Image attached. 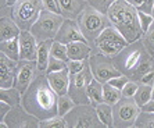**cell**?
Wrapping results in <instances>:
<instances>
[{
  "instance_id": "7",
  "label": "cell",
  "mask_w": 154,
  "mask_h": 128,
  "mask_svg": "<svg viewBox=\"0 0 154 128\" xmlns=\"http://www.w3.org/2000/svg\"><path fill=\"white\" fill-rule=\"evenodd\" d=\"M68 127H104L96 111V106L92 103L75 104V107L64 116Z\"/></svg>"
},
{
  "instance_id": "31",
  "label": "cell",
  "mask_w": 154,
  "mask_h": 128,
  "mask_svg": "<svg viewBox=\"0 0 154 128\" xmlns=\"http://www.w3.org/2000/svg\"><path fill=\"white\" fill-rule=\"evenodd\" d=\"M142 42H143L144 47L151 56L154 57V22L150 25V28L147 29L142 36Z\"/></svg>"
},
{
  "instance_id": "33",
  "label": "cell",
  "mask_w": 154,
  "mask_h": 128,
  "mask_svg": "<svg viewBox=\"0 0 154 128\" xmlns=\"http://www.w3.org/2000/svg\"><path fill=\"white\" fill-rule=\"evenodd\" d=\"M64 68H67V61L61 60V59H57V57H54V56H50L49 64H47L46 74L54 72V71H60V70H64Z\"/></svg>"
},
{
  "instance_id": "34",
  "label": "cell",
  "mask_w": 154,
  "mask_h": 128,
  "mask_svg": "<svg viewBox=\"0 0 154 128\" xmlns=\"http://www.w3.org/2000/svg\"><path fill=\"white\" fill-rule=\"evenodd\" d=\"M114 2H117V0H88V4L94 8H97V10L104 13V14H107V10L110 8V6H111Z\"/></svg>"
},
{
  "instance_id": "12",
  "label": "cell",
  "mask_w": 154,
  "mask_h": 128,
  "mask_svg": "<svg viewBox=\"0 0 154 128\" xmlns=\"http://www.w3.org/2000/svg\"><path fill=\"white\" fill-rule=\"evenodd\" d=\"M2 123V121H0ZM4 123L7 124V127H25V128H36L39 127L40 120L35 116L26 111L22 104H17V106H13L11 110L7 113L6 118H4Z\"/></svg>"
},
{
  "instance_id": "26",
  "label": "cell",
  "mask_w": 154,
  "mask_h": 128,
  "mask_svg": "<svg viewBox=\"0 0 154 128\" xmlns=\"http://www.w3.org/2000/svg\"><path fill=\"white\" fill-rule=\"evenodd\" d=\"M103 98H104V102H106V103L114 106V104L122 98V91L118 88H115V86H112V85H110L108 82H104Z\"/></svg>"
},
{
  "instance_id": "17",
  "label": "cell",
  "mask_w": 154,
  "mask_h": 128,
  "mask_svg": "<svg viewBox=\"0 0 154 128\" xmlns=\"http://www.w3.org/2000/svg\"><path fill=\"white\" fill-rule=\"evenodd\" d=\"M69 71L68 68L60 70V71H54V72H49L47 74V79L50 82L51 88L57 92V95H65L68 93V88H69Z\"/></svg>"
},
{
  "instance_id": "14",
  "label": "cell",
  "mask_w": 154,
  "mask_h": 128,
  "mask_svg": "<svg viewBox=\"0 0 154 128\" xmlns=\"http://www.w3.org/2000/svg\"><path fill=\"white\" fill-rule=\"evenodd\" d=\"M36 70H38V64H36V61L20 60L14 86L21 92V95L25 92L26 89H28V86L31 85L32 81L35 79Z\"/></svg>"
},
{
  "instance_id": "2",
  "label": "cell",
  "mask_w": 154,
  "mask_h": 128,
  "mask_svg": "<svg viewBox=\"0 0 154 128\" xmlns=\"http://www.w3.org/2000/svg\"><path fill=\"white\" fill-rule=\"evenodd\" d=\"M112 59L122 74L136 82H140L144 74L154 70V57L146 50L142 39L128 43Z\"/></svg>"
},
{
  "instance_id": "39",
  "label": "cell",
  "mask_w": 154,
  "mask_h": 128,
  "mask_svg": "<svg viewBox=\"0 0 154 128\" xmlns=\"http://www.w3.org/2000/svg\"><path fill=\"white\" fill-rule=\"evenodd\" d=\"M43 6H45L46 10L53 11V13H57V14H61L60 13V6H58V0H43Z\"/></svg>"
},
{
  "instance_id": "18",
  "label": "cell",
  "mask_w": 154,
  "mask_h": 128,
  "mask_svg": "<svg viewBox=\"0 0 154 128\" xmlns=\"http://www.w3.org/2000/svg\"><path fill=\"white\" fill-rule=\"evenodd\" d=\"M60 13L64 18H76L88 7V0H58Z\"/></svg>"
},
{
  "instance_id": "35",
  "label": "cell",
  "mask_w": 154,
  "mask_h": 128,
  "mask_svg": "<svg viewBox=\"0 0 154 128\" xmlns=\"http://www.w3.org/2000/svg\"><path fill=\"white\" fill-rule=\"evenodd\" d=\"M86 61L88 60H68L67 61V68H68L69 74H76L81 72L85 68Z\"/></svg>"
},
{
  "instance_id": "25",
  "label": "cell",
  "mask_w": 154,
  "mask_h": 128,
  "mask_svg": "<svg viewBox=\"0 0 154 128\" xmlns=\"http://www.w3.org/2000/svg\"><path fill=\"white\" fill-rule=\"evenodd\" d=\"M21 98H22L21 92L15 86L7 89H0V99L6 102V103H8L11 107L21 104Z\"/></svg>"
},
{
  "instance_id": "20",
  "label": "cell",
  "mask_w": 154,
  "mask_h": 128,
  "mask_svg": "<svg viewBox=\"0 0 154 128\" xmlns=\"http://www.w3.org/2000/svg\"><path fill=\"white\" fill-rule=\"evenodd\" d=\"M21 34V28L11 17L2 15L0 20V40H8L18 38Z\"/></svg>"
},
{
  "instance_id": "15",
  "label": "cell",
  "mask_w": 154,
  "mask_h": 128,
  "mask_svg": "<svg viewBox=\"0 0 154 128\" xmlns=\"http://www.w3.org/2000/svg\"><path fill=\"white\" fill-rule=\"evenodd\" d=\"M20 60H13L6 54L0 56V89L13 88L18 71Z\"/></svg>"
},
{
  "instance_id": "10",
  "label": "cell",
  "mask_w": 154,
  "mask_h": 128,
  "mask_svg": "<svg viewBox=\"0 0 154 128\" xmlns=\"http://www.w3.org/2000/svg\"><path fill=\"white\" fill-rule=\"evenodd\" d=\"M140 113L139 104L133 98L121 99L112 106V116H114V127H135V121Z\"/></svg>"
},
{
  "instance_id": "28",
  "label": "cell",
  "mask_w": 154,
  "mask_h": 128,
  "mask_svg": "<svg viewBox=\"0 0 154 128\" xmlns=\"http://www.w3.org/2000/svg\"><path fill=\"white\" fill-rule=\"evenodd\" d=\"M151 89H153V85H147V84L139 85L136 93L133 96V99L139 104V107H142L144 103H147V102L151 99Z\"/></svg>"
},
{
  "instance_id": "16",
  "label": "cell",
  "mask_w": 154,
  "mask_h": 128,
  "mask_svg": "<svg viewBox=\"0 0 154 128\" xmlns=\"http://www.w3.org/2000/svg\"><path fill=\"white\" fill-rule=\"evenodd\" d=\"M20 60L36 61L38 40L31 31H21L20 34Z\"/></svg>"
},
{
  "instance_id": "8",
  "label": "cell",
  "mask_w": 154,
  "mask_h": 128,
  "mask_svg": "<svg viewBox=\"0 0 154 128\" xmlns=\"http://www.w3.org/2000/svg\"><path fill=\"white\" fill-rule=\"evenodd\" d=\"M126 45H128L126 39L114 25H108L94 40V46L97 47L99 52L111 57L117 56Z\"/></svg>"
},
{
  "instance_id": "46",
  "label": "cell",
  "mask_w": 154,
  "mask_h": 128,
  "mask_svg": "<svg viewBox=\"0 0 154 128\" xmlns=\"http://www.w3.org/2000/svg\"><path fill=\"white\" fill-rule=\"evenodd\" d=\"M151 99H154V84H153V89H151Z\"/></svg>"
},
{
  "instance_id": "27",
  "label": "cell",
  "mask_w": 154,
  "mask_h": 128,
  "mask_svg": "<svg viewBox=\"0 0 154 128\" xmlns=\"http://www.w3.org/2000/svg\"><path fill=\"white\" fill-rule=\"evenodd\" d=\"M75 102L72 99L68 93L65 95H60L58 96V102H57V109H58V116H63L64 117L65 114H68L69 111L75 107Z\"/></svg>"
},
{
  "instance_id": "21",
  "label": "cell",
  "mask_w": 154,
  "mask_h": 128,
  "mask_svg": "<svg viewBox=\"0 0 154 128\" xmlns=\"http://www.w3.org/2000/svg\"><path fill=\"white\" fill-rule=\"evenodd\" d=\"M54 39L42 40L38 43V54H36V64H38V71L46 72L49 59L51 56V45Z\"/></svg>"
},
{
  "instance_id": "36",
  "label": "cell",
  "mask_w": 154,
  "mask_h": 128,
  "mask_svg": "<svg viewBox=\"0 0 154 128\" xmlns=\"http://www.w3.org/2000/svg\"><path fill=\"white\" fill-rule=\"evenodd\" d=\"M139 22H140V27L143 29V34L150 28V25L154 22V17L151 14H147L144 11H140L139 10Z\"/></svg>"
},
{
  "instance_id": "24",
  "label": "cell",
  "mask_w": 154,
  "mask_h": 128,
  "mask_svg": "<svg viewBox=\"0 0 154 128\" xmlns=\"http://www.w3.org/2000/svg\"><path fill=\"white\" fill-rule=\"evenodd\" d=\"M96 111L99 114V118L103 123L104 127H114V116H112V106L111 104L101 102L96 104Z\"/></svg>"
},
{
  "instance_id": "19",
  "label": "cell",
  "mask_w": 154,
  "mask_h": 128,
  "mask_svg": "<svg viewBox=\"0 0 154 128\" xmlns=\"http://www.w3.org/2000/svg\"><path fill=\"white\" fill-rule=\"evenodd\" d=\"M69 60H88L92 54L89 42L86 40H76L67 45Z\"/></svg>"
},
{
  "instance_id": "9",
  "label": "cell",
  "mask_w": 154,
  "mask_h": 128,
  "mask_svg": "<svg viewBox=\"0 0 154 128\" xmlns=\"http://www.w3.org/2000/svg\"><path fill=\"white\" fill-rule=\"evenodd\" d=\"M93 78L92 70H90L89 61H86V66L81 72L69 75V88L68 95L71 96L76 104L90 103L89 95H88V85Z\"/></svg>"
},
{
  "instance_id": "40",
  "label": "cell",
  "mask_w": 154,
  "mask_h": 128,
  "mask_svg": "<svg viewBox=\"0 0 154 128\" xmlns=\"http://www.w3.org/2000/svg\"><path fill=\"white\" fill-rule=\"evenodd\" d=\"M153 7H154V0H144L143 3L137 7V10L144 11L147 14H151L153 13Z\"/></svg>"
},
{
  "instance_id": "43",
  "label": "cell",
  "mask_w": 154,
  "mask_h": 128,
  "mask_svg": "<svg viewBox=\"0 0 154 128\" xmlns=\"http://www.w3.org/2000/svg\"><path fill=\"white\" fill-rule=\"evenodd\" d=\"M142 111H147V113H154V99H150L147 103H144L140 107Z\"/></svg>"
},
{
  "instance_id": "32",
  "label": "cell",
  "mask_w": 154,
  "mask_h": 128,
  "mask_svg": "<svg viewBox=\"0 0 154 128\" xmlns=\"http://www.w3.org/2000/svg\"><path fill=\"white\" fill-rule=\"evenodd\" d=\"M39 127H68L67 120L63 116H54V117L46 118V120H40Z\"/></svg>"
},
{
  "instance_id": "37",
  "label": "cell",
  "mask_w": 154,
  "mask_h": 128,
  "mask_svg": "<svg viewBox=\"0 0 154 128\" xmlns=\"http://www.w3.org/2000/svg\"><path fill=\"white\" fill-rule=\"evenodd\" d=\"M137 88H139V85L136 84V81L129 79L125 84V86L122 88V96H125V98H133L137 91Z\"/></svg>"
},
{
  "instance_id": "29",
  "label": "cell",
  "mask_w": 154,
  "mask_h": 128,
  "mask_svg": "<svg viewBox=\"0 0 154 128\" xmlns=\"http://www.w3.org/2000/svg\"><path fill=\"white\" fill-rule=\"evenodd\" d=\"M136 128H154V113H147V111L140 110L136 121H135Z\"/></svg>"
},
{
  "instance_id": "11",
  "label": "cell",
  "mask_w": 154,
  "mask_h": 128,
  "mask_svg": "<svg viewBox=\"0 0 154 128\" xmlns=\"http://www.w3.org/2000/svg\"><path fill=\"white\" fill-rule=\"evenodd\" d=\"M110 57L111 56H107V54L99 52L96 54H90V57L88 59L93 77L103 84L122 74L118 70V67L115 66L114 59H110Z\"/></svg>"
},
{
  "instance_id": "41",
  "label": "cell",
  "mask_w": 154,
  "mask_h": 128,
  "mask_svg": "<svg viewBox=\"0 0 154 128\" xmlns=\"http://www.w3.org/2000/svg\"><path fill=\"white\" fill-rule=\"evenodd\" d=\"M10 110H11L10 104L2 100V103H0V121H4V118H6V116H7V113Z\"/></svg>"
},
{
  "instance_id": "44",
  "label": "cell",
  "mask_w": 154,
  "mask_h": 128,
  "mask_svg": "<svg viewBox=\"0 0 154 128\" xmlns=\"http://www.w3.org/2000/svg\"><path fill=\"white\" fill-rule=\"evenodd\" d=\"M126 2H129L131 4H133L135 7H139V6H140L142 3H143L144 0H126Z\"/></svg>"
},
{
  "instance_id": "45",
  "label": "cell",
  "mask_w": 154,
  "mask_h": 128,
  "mask_svg": "<svg viewBox=\"0 0 154 128\" xmlns=\"http://www.w3.org/2000/svg\"><path fill=\"white\" fill-rule=\"evenodd\" d=\"M18 0H6V3H7V7H13L15 3H17Z\"/></svg>"
},
{
  "instance_id": "38",
  "label": "cell",
  "mask_w": 154,
  "mask_h": 128,
  "mask_svg": "<svg viewBox=\"0 0 154 128\" xmlns=\"http://www.w3.org/2000/svg\"><path fill=\"white\" fill-rule=\"evenodd\" d=\"M128 81H129L128 77H126V75H124V74H121V75H118V77H115V78H111L110 81H108V84L122 91V88L125 86V84H126Z\"/></svg>"
},
{
  "instance_id": "30",
  "label": "cell",
  "mask_w": 154,
  "mask_h": 128,
  "mask_svg": "<svg viewBox=\"0 0 154 128\" xmlns=\"http://www.w3.org/2000/svg\"><path fill=\"white\" fill-rule=\"evenodd\" d=\"M51 56L61 59V60L68 61V49H67V45L58 42V40H53V45H51Z\"/></svg>"
},
{
  "instance_id": "1",
  "label": "cell",
  "mask_w": 154,
  "mask_h": 128,
  "mask_svg": "<svg viewBox=\"0 0 154 128\" xmlns=\"http://www.w3.org/2000/svg\"><path fill=\"white\" fill-rule=\"evenodd\" d=\"M57 102L58 95L51 88L46 72L36 77L21 98L22 107L39 120H46L57 116Z\"/></svg>"
},
{
  "instance_id": "23",
  "label": "cell",
  "mask_w": 154,
  "mask_h": 128,
  "mask_svg": "<svg viewBox=\"0 0 154 128\" xmlns=\"http://www.w3.org/2000/svg\"><path fill=\"white\" fill-rule=\"evenodd\" d=\"M0 50L2 53L13 60H20V38L8 40H2L0 43Z\"/></svg>"
},
{
  "instance_id": "42",
  "label": "cell",
  "mask_w": 154,
  "mask_h": 128,
  "mask_svg": "<svg viewBox=\"0 0 154 128\" xmlns=\"http://www.w3.org/2000/svg\"><path fill=\"white\" fill-rule=\"evenodd\" d=\"M140 82H142V84H147V85H153L154 84V70H151V71H149L147 74H144L143 77H142V79H140Z\"/></svg>"
},
{
  "instance_id": "13",
  "label": "cell",
  "mask_w": 154,
  "mask_h": 128,
  "mask_svg": "<svg viewBox=\"0 0 154 128\" xmlns=\"http://www.w3.org/2000/svg\"><path fill=\"white\" fill-rule=\"evenodd\" d=\"M54 40H58V42L64 43V45H68V43L76 42V40H86V38L83 36L76 20L64 18V22L61 24ZM86 42H88V40H86Z\"/></svg>"
},
{
  "instance_id": "47",
  "label": "cell",
  "mask_w": 154,
  "mask_h": 128,
  "mask_svg": "<svg viewBox=\"0 0 154 128\" xmlns=\"http://www.w3.org/2000/svg\"><path fill=\"white\" fill-rule=\"evenodd\" d=\"M151 15H153V17H154V7H153V13H151Z\"/></svg>"
},
{
  "instance_id": "22",
  "label": "cell",
  "mask_w": 154,
  "mask_h": 128,
  "mask_svg": "<svg viewBox=\"0 0 154 128\" xmlns=\"http://www.w3.org/2000/svg\"><path fill=\"white\" fill-rule=\"evenodd\" d=\"M103 82H100L99 79H96L93 77L92 81L89 82L88 85V95H89V100L90 103L96 106V104L101 103L104 102V98H103Z\"/></svg>"
},
{
  "instance_id": "6",
  "label": "cell",
  "mask_w": 154,
  "mask_h": 128,
  "mask_svg": "<svg viewBox=\"0 0 154 128\" xmlns=\"http://www.w3.org/2000/svg\"><path fill=\"white\" fill-rule=\"evenodd\" d=\"M63 22H64V17L61 14L45 8L29 31L32 32V35L36 38L38 42L54 39Z\"/></svg>"
},
{
  "instance_id": "4",
  "label": "cell",
  "mask_w": 154,
  "mask_h": 128,
  "mask_svg": "<svg viewBox=\"0 0 154 128\" xmlns=\"http://www.w3.org/2000/svg\"><path fill=\"white\" fill-rule=\"evenodd\" d=\"M76 21H78V25L82 31L83 36L89 43H94V40L99 38L101 32L107 28L108 25H111L107 14H104V13L99 11L97 8L92 7L89 4L81 13V15L76 18Z\"/></svg>"
},
{
  "instance_id": "3",
  "label": "cell",
  "mask_w": 154,
  "mask_h": 128,
  "mask_svg": "<svg viewBox=\"0 0 154 128\" xmlns=\"http://www.w3.org/2000/svg\"><path fill=\"white\" fill-rule=\"evenodd\" d=\"M107 17L128 43L139 40L143 36V29L139 22V10L126 0L114 2L107 10Z\"/></svg>"
},
{
  "instance_id": "5",
  "label": "cell",
  "mask_w": 154,
  "mask_h": 128,
  "mask_svg": "<svg viewBox=\"0 0 154 128\" xmlns=\"http://www.w3.org/2000/svg\"><path fill=\"white\" fill-rule=\"evenodd\" d=\"M43 10V0H18L11 7L10 17L17 22L21 31H29Z\"/></svg>"
}]
</instances>
